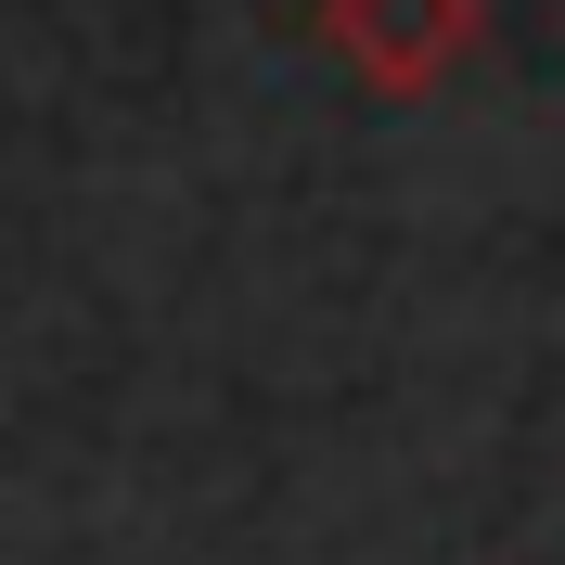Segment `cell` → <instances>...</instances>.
Wrapping results in <instances>:
<instances>
[{
	"mask_svg": "<svg viewBox=\"0 0 565 565\" xmlns=\"http://www.w3.org/2000/svg\"><path fill=\"white\" fill-rule=\"evenodd\" d=\"M476 26H489V0H321V52L386 104H424L476 52Z\"/></svg>",
	"mask_w": 565,
	"mask_h": 565,
	"instance_id": "6da1fadb",
	"label": "cell"
}]
</instances>
